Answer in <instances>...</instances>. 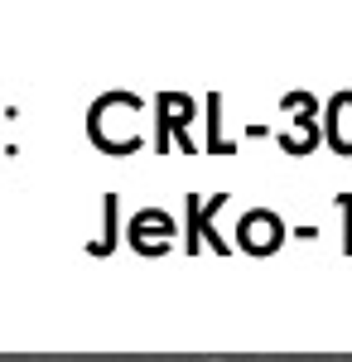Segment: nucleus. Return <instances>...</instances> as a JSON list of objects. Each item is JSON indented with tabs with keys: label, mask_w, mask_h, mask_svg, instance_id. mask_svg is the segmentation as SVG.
Here are the masks:
<instances>
[{
	"label": "nucleus",
	"mask_w": 352,
	"mask_h": 362,
	"mask_svg": "<svg viewBox=\"0 0 352 362\" xmlns=\"http://www.w3.org/2000/svg\"><path fill=\"white\" fill-rule=\"evenodd\" d=\"M131 247L140 256H169L174 251V218L164 208H140L131 223Z\"/></svg>",
	"instance_id": "7ed1b4c3"
},
{
	"label": "nucleus",
	"mask_w": 352,
	"mask_h": 362,
	"mask_svg": "<svg viewBox=\"0 0 352 362\" xmlns=\"http://www.w3.org/2000/svg\"><path fill=\"white\" fill-rule=\"evenodd\" d=\"M116 208H121V198L102 194V213H107V223H102V237H97V242H87L92 256H111V251H116Z\"/></svg>",
	"instance_id": "0eeeda50"
},
{
	"label": "nucleus",
	"mask_w": 352,
	"mask_h": 362,
	"mask_svg": "<svg viewBox=\"0 0 352 362\" xmlns=\"http://www.w3.org/2000/svg\"><path fill=\"white\" fill-rule=\"evenodd\" d=\"M237 247L251 251V256H271V251L280 247V223H275V213H266V208L246 213L242 227H237Z\"/></svg>",
	"instance_id": "20e7f679"
},
{
	"label": "nucleus",
	"mask_w": 352,
	"mask_h": 362,
	"mask_svg": "<svg viewBox=\"0 0 352 362\" xmlns=\"http://www.w3.org/2000/svg\"><path fill=\"white\" fill-rule=\"evenodd\" d=\"M189 121H193V102L184 92H160L155 97V150H169V136H179L184 150H198L189 140Z\"/></svg>",
	"instance_id": "f03ea898"
},
{
	"label": "nucleus",
	"mask_w": 352,
	"mask_h": 362,
	"mask_svg": "<svg viewBox=\"0 0 352 362\" xmlns=\"http://www.w3.org/2000/svg\"><path fill=\"white\" fill-rule=\"evenodd\" d=\"M222 203H227V194H213L208 203H203V198H193V194L184 198V208L193 213V223H189V251L198 247V237H208V242H213V247L222 251V256H227V242H222V237L213 232V213L222 208Z\"/></svg>",
	"instance_id": "39448f33"
},
{
	"label": "nucleus",
	"mask_w": 352,
	"mask_h": 362,
	"mask_svg": "<svg viewBox=\"0 0 352 362\" xmlns=\"http://www.w3.org/2000/svg\"><path fill=\"white\" fill-rule=\"evenodd\" d=\"M87 136L107 155H131L145 145V102L136 92H107L87 112Z\"/></svg>",
	"instance_id": "f257e3e1"
},
{
	"label": "nucleus",
	"mask_w": 352,
	"mask_h": 362,
	"mask_svg": "<svg viewBox=\"0 0 352 362\" xmlns=\"http://www.w3.org/2000/svg\"><path fill=\"white\" fill-rule=\"evenodd\" d=\"M333 145L343 150V155H352V92H343L338 102H333Z\"/></svg>",
	"instance_id": "423d86ee"
}]
</instances>
